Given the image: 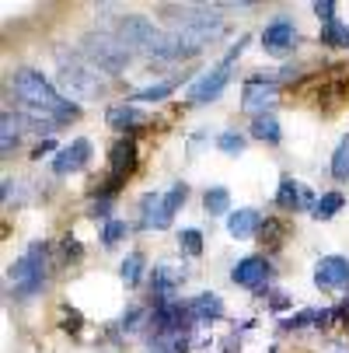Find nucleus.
Returning a JSON list of instances; mask_svg holds the SVG:
<instances>
[{
	"label": "nucleus",
	"instance_id": "nucleus-1",
	"mask_svg": "<svg viewBox=\"0 0 349 353\" xmlns=\"http://www.w3.org/2000/svg\"><path fill=\"white\" fill-rule=\"evenodd\" d=\"M14 94H18L21 105H28L32 112L45 116V123H53V126L56 123H70L77 116V105H70V98H63L35 70H18L14 74Z\"/></svg>",
	"mask_w": 349,
	"mask_h": 353
},
{
	"label": "nucleus",
	"instance_id": "nucleus-2",
	"mask_svg": "<svg viewBox=\"0 0 349 353\" xmlns=\"http://www.w3.org/2000/svg\"><path fill=\"white\" fill-rule=\"evenodd\" d=\"M81 53H84V60L94 67V70H105V74H119V70H126L129 67V46L112 32H94V35H87L84 42H81Z\"/></svg>",
	"mask_w": 349,
	"mask_h": 353
},
{
	"label": "nucleus",
	"instance_id": "nucleus-3",
	"mask_svg": "<svg viewBox=\"0 0 349 353\" xmlns=\"http://www.w3.org/2000/svg\"><path fill=\"white\" fill-rule=\"evenodd\" d=\"M42 283H45V245L35 241L25 256L11 266V290L18 297H32V294L42 290Z\"/></svg>",
	"mask_w": 349,
	"mask_h": 353
},
{
	"label": "nucleus",
	"instance_id": "nucleus-4",
	"mask_svg": "<svg viewBox=\"0 0 349 353\" xmlns=\"http://www.w3.org/2000/svg\"><path fill=\"white\" fill-rule=\"evenodd\" d=\"M244 42H248V39H237V46L231 49V53H227L213 70H207L203 77H199V81L189 88V105H207V102H213V98H220V91H224L227 81H231V67H234V60L241 57Z\"/></svg>",
	"mask_w": 349,
	"mask_h": 353
},
{
	"label": "nucleus",
	"instance_id": "nucleus-5",
	"mask_svg": "<svg viewBox=\"0 0 349 353\" xmlns=\"http://www.w3.org/2000/svg\"><path fill=\"white\" fill-rule=\"evenodd\" d=\"M60 88L74 98V102H84V98H98L105 91V84L98 81V70L94 67H84L81 60H63L60 63Z\"/></svg>",
	"mask_w": 349,
	"mask_h": 353
},
{
	"label": "nucleus",
	"instance_id": "nucleus-6",
	"mask_svg": "<svg viewBox=\"0 0 349 353\" xmlns=\"http://www.w3.org/2000/svg\"><path fill=\"white\" fill-rule=\"evenodd\" d=\"M276 81H269V77H252L244 84V94H241V105L248 109V112H255V116H266V109L269 105H276Z\"/></svg>",
	"mask_w": 349,
	"mask_h": 353
},
{
	"label": "nucleus",
	"instance_id": "nucleus-7",
	"mask_svg": "<svg viewBox=\"0 0 349 353\" xmlns=\"http://www.w3.org/2000/svg\"><path fill=\"white\" fill-rule=\"evenodd\" d=\"M109 161H112V175H109V182H105V192H116V185L133 172V161H136V143H133V140H119V143L112 147Z\"/></svg>",
	"mask_w": 349,
	"mask_h": 353
},
{
	"label": "nucleus",
	"instance_id": "nucleus-8",
	"mask_svg": "<svg viewBox=\"0 0 349 353\" xmlns=\"http://www.w3.org/2000/svg\"><path fill=\"white\" fill-rule=\"evenodd\" d=\"M315 283H318L321 290L346 287V283H349V259H342V256H328V259H321L318 270H315Z\"/></svg>",
	"mask_w": 349,
	"mask_h": 353
},
{
	"label": "nucleus",
	"instance_id": "nucleus-9",
	"mask_svg": "<svg viewBox=\"0 0 349 353\" xmlns=\"http://www.w3.org/2000/svg\"><path fill=\"white\" fill-rule=\"evenodd\" d=\"M293 39H297V32H293V25L286 18H276L262 32V46H266V53H273V57H283L286 49H293Z\"/></svg>",
	"mask_w": 349,
	"mask_h": 353
},
{
	"label": "nucleus",
	"instance_id": "nucleus-10",
	"mask_svg": "<svg viewBox=\"0 0 349 353\" xmlns=\"http://www.w3.org/2000/svg\"><path fill=\"white\" fill-rule=\"evenodd\" d=\"M87 161H91V143H87V140H74L70 147H63L60 154H56L53 172H56V175H70V172H81Z\"/></svg>",
	"mask_w": 349,
	"mask_h": 353
},
{
	"label": "nucleus",
	"instance_id": "nucleus-11",
	"mask_svg": "<svg viewBox=\"0 0 349 353\" xmlns=\"http://www.w3.org/2000/svg\"><path fill=\"white\" fill-rule=\"evenodd\" d=\"M140 217H143V228H168L171 224V214L165 207V192H147L140 199Z\"/></svg>",
	"mask_w": 349,
	"mask_h": 353
},
{
	"label": "nucleus",
	"instance_id": "nucleus-12",
	"mask_svg": "<svg viewBox=\"0 0 349 353\" xmlns=\"http://www.w3.org/2000/svg\"><path fill=\"white\" fill-rule=\"evenodd\" d=\"M231 276H234V283H241V287H262L266 276H269V263L259 259V256H248V259H241V263L234 266Z\"/></svg>",
	"mask_w": 349,
	"mask_h": 353
},
{
	"label": "nucleus",
	"instance_id": "nucleus-13",
	"mask_svg": "<svg viewBox=\"0 0 349 353\" xmlns=\"http://www.w3.org/2000/svg\"><path fill=\"white\" fill-rule=\"evenodd\" d=\"M0 126H4V137H0V147H4V154H11V147L21 140V133L28 130V119L14 116V112H4L0 116Z\"/></svg>",
	"mask_w": 349,
	"mask_h": 353
},
{
	"label": "nucleus",
	"instance_id": "nucleus-14",
	"mask_svg": "<svg viewBox=\"0 0 349 353\" xmlns=\"http://www.w3.org/2000/svg\"><path fill=\"white\" fill-rule=\"evenodd\" d=\"M255 228H259V214H255V210H234V214L227 217V231H231L234 238H252Z\"/></svg>",
	"mask_w": 349,
	"mask_h": 353
},
{
	"label": "nucleus",
	"instance_id": "nucleus-15",
	"mask_svg": "<svg viewBox=\"0 0 349 353\" xmlns=\"http://www.w3.org/2000/svg\"><path fill=\"white\" fill-rule=\"evenodd\" d=\"M189 312H192V319H220L224 315V301L217 297V294H199L192 305H189Z\"/></svg>",
	"mask_w": 349,
	"mask_h": 353
},
{
	"label": "nucleus",
	"instance_id": "nucleus-16",
	"mask_svg": "<svg viewBox=\"0 0 349 353\" xmlns=\"http://www.w3.org/2000/svg\"><path fill=\"white\" fill-rule=\"evenodd\" d=\"M109 123L116 130H133V126H143L147 119H143V112L136 105H112L109 109Z\"/></svg>",
	"mask_w": 349,
	"mask_h": 353
},
{
	"label": "nucleus",
	"instance_id": "nucleus-17",
	"mask_svg": "<svg viewBox=\"0 0 349 353\" xmlns=\"http://www.w3.org/2000/svg\"><path fill=\"white\" fill-rule=\"evenodd\" d=\"M252 137L255 140H262V143H279V123L273 119V116H255V123H252Z\"/></svg>",
	"mask_w": 349,
	"mask_h": 353
},
{
	"label": "nucleus",
	"instance_id": "nucleus-18",
	"mask_svg": "<svg viewBox=\"0 0 349 353\" xmlns=\"http://www.w3.org/2000/svg\"><path fill=\"white\" fill-rule=\"evenodd\" d=\"M321 42H325V46L349 49V25H342V21H328V25H321Z\"/></svg>",
	"mask_w": 349,
	"mask_h": 353
},
{
	"label": "nucleus",
	"instance_id": "nucleus-19",
	"mask_svg": "<svg viewBox=\"0 0 349 353\" xmlns=\"http://www.w3.org/2000/svg\"><path fill=\"white\" fill-rule=\"evenodd\" d=\"M175 91V81H161V84H151V88H143L136 91L129 102H165V98Z\"/></svg>",
	"mask_w": 349,
	"mask_h": 353
},
{
	"label": "nucleus",
	"instance_id": "nucleus-20",
	"mask_svg": "<svg viewBox=\"0 0 349 353\" xmlns=\"http://www.w3.org/2000/svg\"><path fill=\"white\" fill-rule=\"evenodd\" d=\"M301 196H304V185H297L293 179H283L279 192H276V203L279 207H301Z\"/></svg>",
	"mask_w": 349,
	"mask_h": 353
},
{
	"label": "nucleus",
	"instance_id": "nucleus-21",
	"mask_svg": "<svg viewBox=\"0 0 349 353\" xmlns=\"http://www.w3.org/2000/svg\"><path fill=\"white\" fill-rule=\"evenodd\" d=\"M342 203H346L342 192H325L318 203H315V217H318V221H328V217H335V214L342 210Z\"/></svg>",
	"mask_w": 349,
	"mask_h": 353
},
{
	"label": "nucleus",
	"instance_id": "nucleus-22",
	"mask_svg": "<svg viewBox=\"0 0 349 353\" xmlns=\"http://www.w3.org/2000/svg\"><path fill=\"white\" fill-rule=\"evenodd\" d=\"M119 276H123L126 287H136L140 276H143V256H136V252H133V256H126L123 266H119Z\"/></svg>",
	"mask_w": 349,
	"mask_h": 353
},
{
	"label": "nucleus",
	"instance_id": "nucleus-23",
	"mask_svg": "<svg viewBox=\"0 0 349 353\" xmlns=\"http://www.w3.org/2000/svg\"><path fill=\"white\" fill-rule=\"evenodd\" d=\"M332 175L335 179H349V137L335 147V154H332Z\"/></svg>",
	"mask_w": 349,
	"mask_h": 353
},
{
	"label": "nucleus",
	"instance_id": "nucleus-24",
	"mask_svg": "<svg viewBox=\"0 0 349 353\" xmlns=\"http://www.w3.org/2000/svg\"><path fill=\"white\" fill-rule=\"evenodd\" d=\"M203 203H207V210H210V214H227L231 196H227V189H224V185H217V189H210V192H207Z\"/></svg>",
	"mask_w": 349,
	"mask_h": 353
},
{
	"label": "nucleus",
	"instance_id": "nucleus-25",
	"mask_svg": "<svg viewBox=\"0 0 349 353\" xmlns=\"http://www.w3.org/2000/svg\"><path fill=\"white\" fill-rule=\"evenodd\" d=\"M178 280H182V276H178L171 266H158V270H154V290H158V294H171V287H175Z\"/></svg>",
	"mask_w": 349,
	"mask_h": 353
},
{
	"label": "nucleus",
	"instance_id": "nucleus-26",
	"mask_svg": "<svg viewBox=\"0 0 349 353\" xmlns=\"http://www.w3.org/2000/svg\"><path fill=\"white\" fill-rule=\"evenodd\" d=\"M185 196H189V189H185L182 182H178V185H171V189L165 192V207H168V214H171V217H175V210L185 203Z\"/></svg>",
	"mask_w": 349,
	"mask_h": 353
},
{
	"label": "nucleus",
	"instance_id": "nucleus-27",
	"mask_svg": "<svg viewBox=\"0 0 349 353\" xmlns=\"http://www.w3.org/2000/svg\"><path fill=\"white\" fill-rule=\"evenodd\" d=\"M182 248L189 252V256H199V252H203V234H199V231H182Z\"/></svg>",
	"mask_w": 349,
	"mask_h": 353
},
{
	"label": "nucleus",
	"instance_id": "nucleus-28",
	"mask_svg": "<svg viewBox=\"0 0 349 353\" xmlns=\"http://www.w3.org/2000/svg\"><path fill=\"white\" fill-rule=\"evenodd\" d=\"M220 150H227V154H241V147H244V140L237 137V133H220Z\"/></svg>",
	"mask_w": 349,
	"mask_h": 353
},
{
	"label": "nucleus",
	"instance_id": "nucleus-29",
	"mask_svg": "<svg viewBox=\"0 0 349 353\" xmlns=\"http://www.w3.org/2000/svg\"><path fill=\"white\" fill-rule=\"evenodd\" d=\"M123 234H126V224H123V221H109V228H105V238H102V241H105V245H116Z\"/></svg>",
	"mask_w": 349,
	"mask_h": 353
},
{
	"label": "nucleus",
	"instance_id": "nucleus-30",
	"mask_svg": "<svg viewBox=\"0 0 349 353\" xmlns=\"http://www.w3.org/2000/svg\"><path fill=\"white\" fill-rule=\"evenodd\" d=\"M315 14L328 25V21H335V4H332V0H318V4H315Z\"/></svg>",
	"mask_w": 349,
	"mask_h": 353
},
{
	"label": "nucleus",
	"instance_id": "nucleus-31",
	"mask_svg": "<svg viewBox=\"0 0 349 353\" xmlns=\"http://www.w3.org/2000/svg\"><path fill=\"white\" fill-rule=\"evenodd\" d=\"M49 150H53V143H49V140H42V143L35 147V158H42V154H49Z\"/></svg>",
	"mask_w": 349,
	"mask_h": 353
},
{
	"label": "nucleus",
	"instance_id": "nucleus-32",
	"mask_svg": "<svg viewBox=\"0 0 349 353\" xmlns=\"http://www.w3.org/2000/svg\"><path fill=\"white\" fill-rule=\"evenodd\" d=\"M63 245H67V256H81V248H77V241H74V238H67Z\"/></svg>",
	"mask_w": 349,
	"mask_h": 353
}]
</instances>
